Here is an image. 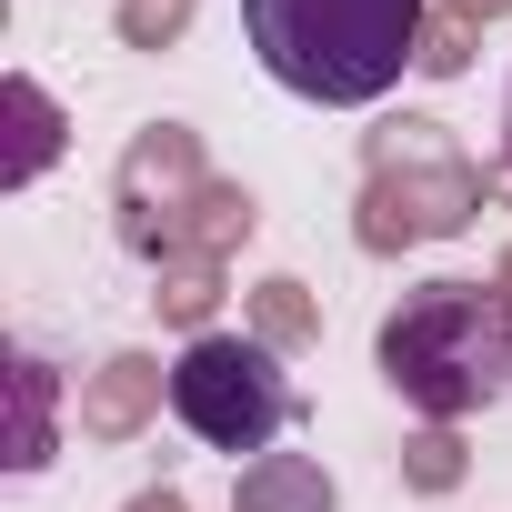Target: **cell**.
I'll list each match as a JSON object with an SVG mask.
<instances>
[{
  "label": "cell",
  "mask_w": 512,
  "mask_h": 512,
  "mask_svg": "<svg viewBox=\"0 0 512 512\" xmlns=\"http://www.w3.org/2000/svg\"><path fill=\"white\" fill-rule=\"evenodd\" d=\"M372 362L422 422H472L512 392V312L492 282H422L382 312Z\"/></svg>",
  "instance_id": "cell-2"
},
{
  "label": "cell",
  "mask_w": 512,
  "mask_h": 512,
  "mask_svg": "<svg viewBox=\"0 0 512 512\" xmlns=\"http://www.w3.org/2000/svg\"><path fill=\"white\" fill-rule=\"evenodd\" d=\"M191 11H201V0H121L111 31H121V51H171L191 31Z\"/></svg>",
  "instance_id": "cell-14"
},
{
  "label": "cell",
  "mask_w": 512,
  "mask_h": 512,
  "mask_svg": "<svg viewBox=\"0 0 512 512\" xmlns=\"http://www.w3.org/2000/svg\"><path fill=\"white\" fill-rule=\"evenodd\" d=\"M151 312L181 322V332L201 342L211 312H221V262H161V272H151Z\"/></svg>",
  "instance_id": "cell-12"
},
{
  "label": "cell",
  "mask_w": 512,
  "mask_h": 512,
  "mask_svg": "<svg viewBox=\"0 0 512 512\" xmlns=\"http://www.w3.org/2000/svg\"><path fill=\"white\" fill-rule=\"evenodd\" d=\"M492 201V171L452 141V121H382L362 141V201H352V241L372 262L422 241L472 231V211Z\"/></svg>",
  "instance_id": "cell-3"
},
{
  "label": "cell",
  "mask_w": 512,
  "mask_h": 512,
  "mask_svg": "<svg viewBox=\"0 0 512 512\" xmlns=\"http://www.w3.org/2000/svg\"><path fill=\"white\" fill-rule=\"evenodd\" d=\"M51 161H61V101L31 71H11V151H0V191H31Z\"/></svg>",
  "instance_id": "cell-8"
},
{
  "label": "cell",
  "mask_w": 512,
  "mask_h": 512,
  "mask_svg": "<svg viewBox=\"0 0 512 512\" xmlns=\"http://www.w3.org/2000/svg\"><path fill=\"white\" fill-rule=\"evenodd\" d=\"M251 342H272V352H312V342H322V302H312V282H292V272L251 282Z\"/></svg>",
  "instance_id": "cell-11"
},
{
  "label": "cell",
  "mask_w": 512,
  "mask_h": 512,
  "mask_svg": "<svg viewBox=\"0 0 512 512\" xmlns=\"http://www.w3.org/2000/svg\"><path fill=\"white\" fill-rule=\"evenodd\" d=\"M51 392H61L51 362H41V352H11V412H21V422H11V452H0L11 472H41V462H51Z\"/></svg>",
  "instance_id": "cell-10"
},
{
  "label": "cell",
  "mask_w": 512,
  "mask_h": 512,
  "mask_svg": "<svg viewBox=\"0 0 512 512\" xmlns=\"http://www.w3.org/2000/svg\"><path fill=\"white\" fill-rule=\"evenodd\" d=\"M492 191H512V121H502V171H492Z\"/></svg>",
  "instance_id": "cell-19"
},
{
  "label": "cell",
  "mask_w": 512,
  "mask_h": 512,
  "mask_svg": "<svg viewBox=\"0 0 512 512\" xmlns=\"http://www.w3.org/2000/svg\"><path fill=\"white\" fill-rule=\"evenodd\" d=\"M171 412L211 442V452H272V432L292 422V382H282V352L251 342V332H201L181 362H171Z\"/></svg>",
  "instance_id": "cell-4"
},
{
  "label": "cell",
  "mask_w": 512,
  "mask_h": 512,
  "mask_svg": "<svg viewBox=\"0 0 512 512\" xmlns=\"http://www.w3.org/2000/svg\"><path fill=\"white\" fill-rule=\"evenodd\" d=\"M422 0H241V31L292 101L362 111L422 71Z\"/></svg>",
  "instance_id": "cell-1"
},
{
  "label": "cell",
  "mask_w": 512,
  "mask_h": 512,
  "mask_svg": "<svg viewBox=\"0 0 512 512\" xmlns=\"http://www.w3.org/2000/svg\"><path fill=\"white\" fill-rule=\"evenodd\" d=\"M231 512H342V492L312 452H251L231 482Z\"/></svg>",
  "instance_id": "cell-7"
},
{
  "label": "cell",
  "mask_w": 512,
  "mask_h": 512,
  "mask_svg": "<svg viewBox=\"0 0 512 512\" xmlns=\"http://www.w3.org/2000/svg\"><path fill=\"white\" fill-rule=\"evenodd\" d=\"M201 131L191 121H151V131H131V151H121V171H111V211H121V241L141 251V262L161 272V262H181V211L201 201Z\"/></svg>",
  "instance_id": "cell-5"
},
{
  "label": "cell",
  "mask_w": 512,
  "mask_h": 512,
  "mask_svg": "<svg viewBox=\"0 0 512 512\" xmlns=\"http://www.w3.org/2000/svg\"><path fill=\"white\" fill-rule=\"evenodd\" d=\"M251 231H262V201L241 181H201V201L181 211V262H231Z\"/></svg>",
  "instance_id": "cell-9"
},
{
  "label": "cell",
  "mask_w": 512,
  "mask_h": 512,
  "mask_svg": "<svg viewBox=\"0 0 512 512\" xmlns=\"http://www.w3.org/2000/svg\"><path fill=\"white\" fill-rule=\"evenodd\" d=\"M442 11H452V21H472V31H482V21H512V0H442Z\"/></svg>",
  "instance_id": "cell-17"
},
{
  "label": "cell",
  "mask_w": 512,
  "mask_h": 512,
  "mask_svg": "<svg viewBox=\"0 0 512 512\" xmlns=\"http://www.w3.org/2000/svg\"><path fill=\"white\" fill-rule=\"evenodd\" d=\"M462 472H472V462H462V432H452V422H422V432L402 442V482H412V492H462Z\"/></svg>",
  "instance_id": "cell-13"
},
{
  "label": "cell",
  "mask_w": 512,
  "mask_h": 512,
  "mask_svg": "<svg viewBox=\"0 0 512 512\" xmlns=\"http://www.w3.org/2000/svg\"><path fill=\"white\" fill-rule=\"evenodd\" d=\"M422 71H432V81H462V71H472V21H452V11L422 21Z\"/></svg>",
  "instance_id": "cell-15"
},
{
  "label": "cell",
  "mask_w": 512,
  "mask_h": 512,
  "mask_svg": "<svg viewBox=\"0 0 512 512\" xmlns=\"http://www.w3.org/2000/svg\"><path fill=\"white\" fill-rule=\"evenodd\" d=\"M121 512H191V502H181V482H151V492H131Z\"/></svg>",
  "instance_id": "cell-16"
},
{
  "label": "cell",
  "mask_w": 512,
  "mask_h": 512,
  "mask_svg": "<svg viewBox=\"0 0 512 512\" xmlns=\"http://www.w3.org/2000/svg\"><path fill=\"white\" fill-rule=\"evenodd\" d=\"M161 392H171V372H161L151 352H111V362L81 382V432H91V442H131V432L161 412Z\"/></svg>",
  "instance_id": "cell-6"
},
{
  "label": "cell",
  "mask_w": 512,
  "mask_h": 512,
  "mask_svg": "<svg viewBox=\"0 0 512 512\" xmlns=\"http://www.w3.org/2000/svg\"><path fill=\"white\" fill-rule=\"evenodd\" d=\"M492 292H502V312H512V251H502V262H492Z\"/></svg>",
  "instance_id": "cell-18"
}]
</instances>
